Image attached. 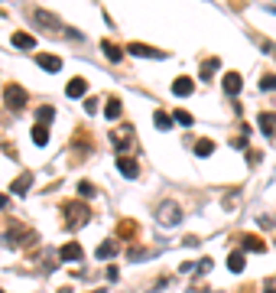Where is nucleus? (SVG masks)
Returning a JSON list of instances; mask_svg holds the SVG:
<instances>
[{
  "instance_id": "nucleus-1",
  "label": "nucleus",
  "mask_w": 276,
  "mask_h": 293,
  "mask_svg": "<svg viewBox=\"0 0 276 293\" xmlns=\"http://www.w3.org/2000/svg\"><path fill=\"white\" fill-rule=\"evenodd\" d=\"M88 218H91V212H88L85 202H68V206H65V222L72 228H81Z\"/></svg>"
},
{
  "instance_id": "nucleus-2",
  "label": "nucleus",
  "mask_w": 276,
  "mask_h": 293,
  "mask_svg": "<svg viewBox=\"0 0 276 293\" xmlns=\"http://www.w3.org/2000/svg\"><path fill=\"white\" fill-rule=\"evenodd\" d=\"M156 222H160L162 228H172V225H179L182 222V212L176 202H162L160 208H156Z\"/></svg>"
},
{
  "instance_id": "nucleus-3",
  "label": "nucleus",
  "mask_w": 276,
  "mask_h": 293,
  "mask_svg": "<svg viewBox=\"0 0 276 293\" xmlns=\"http://www.w3.org/2000/svg\"><path fill=\"white\" fill-rule=\"evenodd\" d=\"M130 55H137V59H162L160 49H153V46H143V43H130L127 46Z\"/></svg>"
},
{
  "instance_id": "nucleus-4",
  "label": "nucleus",
  "mask_w": 276,
  "mask_h": 293,
  "mask_svg": "<svg viewBox=\"0 0 276 293\" xmlns=\"http://www.w3.org/2000/svg\"><path fill=\"white\" fill-rule=\"evenodd\" d=\"M23 104H26V91H23L20 85H10V88H7V108L20 111Z\"/></svg>"
},
{
  "instance_id": "nucleus-5",
  "label": "nucleus",
  "mask_w": 276,
  "mask_h": 293,
  "mask_svg": "<svg viewBox=\"0 0 276 293\" xmlns=\"http://www.w3.org/2000/svg\"><path fill=\"white\" fill-rule=\"evenodd\" d=\"M117 170L127 176V179H137V176H140V166L133 160H127V156H120V160H117Z\"/></svg>"
},
{
  "instance_id": "nucleus-6",
  "label": "nucleus",
  "mask_w": 276,
  "mask_h": 293,
  "mask_svg": "<svg viewBox=\"0 0 276 293\" xmlns=\"http://www.w3.org/2000/svg\"><path fill=\"white\" fill-rule=\"evenodd\" d=\"M85 91H88V82H85V78H72V82L65 85V95H68V98H81Z\"/></svg>"
},
{
  "instance_id": "nucleus-7",
  "label": "nucleus",
  "mask_w": 276,
  "mask_h": 293,
  "mask_svg": "<svg viewBox=\"0 0 276 293\" xmlns=\"http://www.w3.org/2000/svg\"><path fill=\"white\" fill-rule=\"evenodd\" d=\"M192 91H195V85H192V78H176V82H172V95H179V98H189Z\"/></svg>"
},
{
  "instance_id": "nucleus-8",
  "label": "nucleus",
  "mask_w": 276,
  "mask_h": 293,
  "mask_svg": "<svg viewBox=\"0 0 276 293\" xmlns=\"http://www.w3.org/2000/svg\"><path fill=\"white\" fill-rule=\"evenodd\" d=\"M257 124H260V130H263L266 137H273V130H276V118L270 114V111H263V114L257 118Z\"/></svg>"
},
{
  "instance_id": "nucleus-9",
  "label": "nucleus",
  "mask_w": 276,
  "mask_h": 293,
  "mask_svg": "<svg viewBox=\"0 0 276 293\" xmlns=\"http://www.w3.org/2000/svg\"><path fill=\"white\" fill-rule=\"evenodd\" d=\"M117 248H120V244H117L114 238H107L104 244H101V248L95 251V254H97V260H107V258H114V254H117Z\"/></svg>"
},
{
  "instance_id": "nucleus-10",
  "label": "nucleus",
  "mask_w": 276,
  "mask_h": 293,
  "mask_svg": "<svg viewBox=\"0 0 276 293\" xmlns=\"http://www.w3.org/2000/svg\"><path fill=\"white\" fill-rule=\"evenodd\" d=\"M59 258H62V260H81V248H78L75 241H68V244H62Z\"/></svg>"
},
{
  "instance_id": "nucleus-11",
  "label": "nucleus",
  "mask_w": 276,
  "mask_h": 293,
  "mask_svg": "<svg viewBox=\"0 0 276 293\" xmlns=\"http://www.w3.org/2000/svg\"><path fill=\"white\" fill-rule=\"evenodd\" d=\"M36 62H39V69H46V72H59V69H62V59H59V55H39Z\"/></svg>"
},
{
  "instance_id": "nucleus-12",
  "label": "nucleus",
  "mask_w": 276,
  "mask_h": 293,
  "mask_svg": "<svg viewBox=\"0 0 276 293\" xmlns=\"http://www.w3.org/2000/svg\"><path fill=\"white\" fill-rule=\"evenodd\" d=\"M224 91H227V95H241V75H237V72H227V75H224Z\"/></svg>"
},
{
  "instance_id": "nucleus-13",
  "label": "nucleus",
  "mask_w": 276,
  "mask_h": 293,
  "mask_svg": "<svg viewBox=\"0 0 276 293\" xmlns=\"http://www.w3.org/2000/svg\"><path fill=\"white\" fill-rule=\"evenodd\" d=\"M101 49H104V55L111 59V62H120V59H124V49H120V46H114L111 39H104V43H101Z\"/></svg>"
},
{
  "instance_id": "nucleus-14",
  "label": "nucleus",
  "mask_w": 276,
  "mask_h": 293,
  "mask_svg": "<svg viewBox=\"0 0 276 293\" xmlns=\"http://www.w3.org/2000/svg\"><path fill=\"white\" fill-rule=\"evenodd\" d=\"M30 179H32L30 173H23L20 179H13V186H10V192H13V195H26V192H30Z\"/></svg>"
},
{
  "instance_id": "nucleus-15",
  "label": "nucleus",
  "mask_w": 276,
  "mask_h": 293,
  "mask_svg": "<svg viewBox=\"0 0 276 293\" xmlns=\"http://www.w3.org/2000/svg\"><path fill=\"white\" fill-rule=\"evenodd\" d=\"M13 46H16V49H32L36 39H32L30 33H13Z\"/></svg>"
},
{
  "instance_id": "nucleus-16",
  "label": "nucleus",
  "mask_w": 276,
  "mask_h": 293,
  "mask_svg": "<svg viewBox=\"0 0 276 293\" xmlns=\"http://www.w3.org/2000/svg\"><path fill=\"white\" fill-rule=\"evenodd\" d=\"M218 69H221V59H214V55H211V59H208V62L202 65V82H208V78H211L214 72H218Z\"/></svg>"
},
{
  "instance_id": "nucleus-17",
  "label": "nucleus",
  "mask_w": 276,
  "mask_h": 293,
  "mask_svg": "<svg viewBox=\"0 0 276 293\" xmlns=\"http://www.w3.org/2000/svg\"><path fill=\"white\" fill-rule=\"evenodd\" d=\"M32 143H36V147H46V143H49V130H46L43 124L32 127Z\"/></svg>"
},
{
  "instance_id": "nucleus-18",
  "label": "nucleus",
  "mask_w": 276,
  "mask_h": 293,
  "mask_svg": "<svg viewBox=\"0 0 276 293\" xmlns=\"http://www.w3.org/2000/svg\"><path fill=\"white\" fill-rule=\"evenodd\" d=\"M36 20L43 23V26H52V30H62V23L55 20L52 13H46V10H36Z\"/></svg>"
},
{
  "instance_id": "nucleus-19",
  "label": "nucleus",
  "mask_w": 276,
  "mask_h": 293,
  "mask_svg": "<svg viewBox=\"0 0 276 293\" xmlns=\"http://www.w3.org/2000/svg\"><path fill=\"white\" fill-rule=\"evenodd\" d=\"M227 267H231L234 274H241V271H244V254H241V251H234L231 258H227Z\"/></svg>"
},
{
  "instance_id": "nucleus-20",
  "label": "nucleus",
  "mask_w": 276,
  "mask_h": 293,
  "mask_svg": "<svg viewBox=\"0 0 276 293\" xmlns=\"http://www.w3.org/2000/svg\"><path fill=\"white\" fill-rule=\"evenodd\" d=\"M153 124H156L160 130H169L172 127V118H169V114H162V111H156V114H153Z\"/></svg>"
},
{
  "instance_id": "nucleus-21",
  "label": "nucleus",
  "mask_w": 276,
  "mask_h": 293,
  "mask_svg": "<svg viewBox=\"0 0 276 293\" xmlns=\"http://www.w3.org/2000/svg\"><path fill=\"white\" fill-rule=\"evenodd\" d=\"M195 153H198V156H211L214 153V140H198L195 143Z\"/></svg>"
},
{
  "instance_id": "nucleus-22",
  "label": "nucleus",
  "mask_w": 276,
  "mask_h": 293,
  "mask_svg": "<svg viewBox=\"0 0 276 293\" xmlns=\"http://www.w3.org/2000/svg\"><path fill=\"white\" fill-rule=\"evenodd\" d=\"M104 114H107V118H111V121H117V118H120V101H117V98H111V101H107Z\"/></svg>"
},
{
  "instance_id": "nucleus-23",
  "label": "nucleus",
  "mask_w": 276,
  "mask_h": 293,
  "mask_svg": "<svg viewBox=\"0 0 276 293\" xmlns=\"http://www.w3.org/2000/svg\"><path fill=\"white\" fill-rule=\"evenodd\" d=\"M172 121H176V124H182V127H192V124H195V118H192L189 111H176V118H172Z\"/></svg>"
},
{
  "instance_id": "nucleus-24",
  "label": "nucleus",
  "mask_w": 276,
  "mask_h": 293,
  "mask_svg": "<svg viewBox=\"0 0 276 293\" xmlns=\"http://www.w3.org/2000/svg\"><path fill=\"white\" fill-rule=\"evenodd\" d=\"M241 244H244V251H254V254H260V251H263V241H257V238H244Z\"/></svg>"
},
{
  "instance_id": "nucleus-25",
  "label": "nucleus",
  "mask_w": 276,
  "mask_h": 293,
  "mask_svg": "<svg viewBox=\"0 0 276 293\" xmlns=\"http://www.w3.org/2000/svg\"><path fill=\"white\" fill-rule=\"evenodd\" d=\"M36 118H39V124H49V121L55 118V111L49 108V104H46V108H39V111H36Z\"/></svg>"
},
{
  "instance_id": "nucleus-26",
  "label": "nucleus",
  "mask_w": 276,
  "mask_h": 293,
  "mask_svg": "<svg viewBox=\"0 0 276 293\" xmlns=\"http://www.w3.org/2000/svg\"><path fill=\"white\" fill-rule=\"evenodd\" d=\"M208 271H211V258H202L198 264H195V274H198V277H202V274H208Z\"/></svg>"
},
{
  "instance_id": "nucleus-27",
  "label": "nucleus",
  "mask_w": 276,
  "mask_h": 293,
  "mask_svg": "<svg viewBox=\"0 0 276 293\" xmlns=\"http://www.w3.org/2000/svg\"><path fill=\"white\" fill-rule=\"evenodd\" d=\"M78 195H81V199H91V195H95V186L91 183H78Z\"/></svg>"
},
{
  "instance_id": "nucleus-28",
  "label": "nucleus",
  "mask_w": 276,
  "mask_h": 293,
  "mask_svg": "<svg viewBox=\"0 0 276 293\" xmlns=\"http://www.w3.org/2000/svg\"><path fill=\"white\" fill-rule=\"evenodd\" d=\"M260 88H263V91H273V88H276V75H263Z\"/></svg>"
},
{
  "instance_id": "nucleus-29",
  "label": "nucleus",
  "mask_w": 276,
  "mask_h": 293,
  "mask_svg": "<svg viewBox=\"0 0 276 293\" xmlns=\"http://www.w3.org/2000/svg\"><path fill=\"white\" fill-rule=\"evenodd\" d=\"M260 160H263V153H260V150H250V153H247V163H250V166H254V163H260Z\"/></svg>"
},
{
  "instance_id": "nucleus-30",
  "label": "nucleus",
  "mask_w": 276,
  "mask_h": 293,
  "mask_svg": "<svg viewBox=\"0 0 276 293\" xmlns=\"http://www.w3.org/2000/svg\"><path fill=\"white\" fill-rule=\"evenodd\" d=\"M127 258H130V260H143V258H146V251H140V248H130V254H127Z\"/></svg>"
},
{
  "instance_id": "nucleus-31",
  "label": "nucleus",
  "mask_w": 276,
  "mask_h": 293,
  "mask_svg": "<svg viewBox=\"0 0 276 293\" xmlns=\"http://www.w3.org/2000/svg\"><path fill=\"white\" fill-rule=\"evenodd\" d=\"M85 111H88V114H95V111H97V101H95V98H88V101H85Z\"/></svg>"
},
{
  "instance_id": "nucleus-32",
  "label": "nucleus",
  "mask_w": 276,
  "mask_h": 293,
  "mask_svg": "<svg viewBox=\"0 0 276 293\" xmlns=\"http://www.w3.org/2000/svg\"><path fill=\"white\" fill-rule=\"evenodd\" d=\"M0 208H7V195H0Z\"/></svg>"
},
{
  "instance_id": "nucleus-33",
  "label": "nucleus",
  "mask_w": 276,
  "mask_h": 293,
  "mask_svg": "<svg viewBox=\"0 0 276 293\" xmlns=\"http://www.w3.org/2000/svg\"><path fill=\"white\" fill-rule=\"evenodd\" d=\"M192 293H205V290H192Z\"/></svg>"
},
{
  "instance_id": "nucleus-34",
  "label": "nucleus",
  "mask_w": 276,
  "mask_h": 293,
  "mask_svg": "<svg viewBox=\"0 0 276 293\" xmlns=\"http://www.w3.org/2000/svg\"><path fill=\"white\" fill-rule=\"evenodd\" d=\"M266 293H276V290H266Z\"/></svg>"
},
{
  "instance_id": "nucleus-35",
  "label": "nucleus",
  "mask_w": 276,
  "mask_h": 293,
  "mask_svg": "<svg viewBox=\"0 0 276 293\" xmlns=\"http://www.w3.org/2000/svg\"><path fill=\"white\" fill-rule=\"evenodd\" d=\"M97 293H104V290H97Z\"/></svg>"
}]
</instances>
